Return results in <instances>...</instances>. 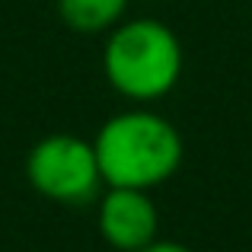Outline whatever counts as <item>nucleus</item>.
<instances>
[{
	"label": "nucleus",
	"mask_w": 252,
	"mask_h": 252,
	"mask_svg": "<svg viewBox=\"0 0 252 252\" xmlns=\"http://www.w3.org/2000/svg\"><path fill=\"white\" fill-rule=\"evenodd\" d=\"M160 211L141 189H109L99 198V233L118 252H137L157 240Z\"/></svg>",
	"instance_id": "20e7f679"
},
{
	"label": "nucleus",
	"mask_w": 252,
	"mask_h": 252,
	"mask_svg": "<svg viewBox=\"0 0 252 252\" xmlns=\"http://www.w3.org/2000/svg\"><path fill=\"white\" fill-rule=\"evenodd\" d=\"M29 185L58 204H86L99 198L102 172L93 141L74 134H48L26 157Z\"/></svg>",
	"instance_id": "7ed1b4c3"
},
{
	"label": "nucleus",
	"mask_w": 252,
	"mask_h": 252,
	"mask_svg": "<svg viewBox=\"0 0 252 252\" xmlns=\"http://www.w3.org/2000/svg\"><path fill=\"white\" fill-rule=\"evenodd\" d=\"M109 189H141L150 191L176 176L182 166V134L169 118L150 109H128L112 115L93 141Z\"/></svg>",
	"instance_id": "f257e3e1"
},
{
	"label": "nucleus",
	"mask_w": 252,
	"mask_h": 252,
	"mask_svg": "<svg viewBox=\"0 0 252 252\" xmlns=\"http://www.w3.org/2000/svg\"><path fill=\"white\" fill-rule=\"evenodd\" d=\"M131 0H58V13L74 32H105L122 23Z\"/></svg>",
	"instance_id": "39448f33"
},
{
	"label": "nucleus",
	"mask_w": 252,
	"mask_h": 252,
	"mask_svg": "<svg viewBox=\"0 0 252 252\" xmlns=\"http://www.w3.org/2000/svg\"><path fill=\"white\" fill-rule=\"evenodd\" d=\"M102 70L112 90L131 102H157L182 77V45L157 19H125L109 29Z\"/></svg>",
	"instance_id": "f03ea898"
},
{
	"label": "nucleus",
	"mask_w": 252,
	"mask_h": 252,
	"mask_svg": "<svg viewBox=\"0 0 252 252\" xmlns=\"http://www.w3.org/2000/svg\"><path fill=\"white\" fill-rule=\"evenodd\" d=\"M137 252H191V249L182 246V243H172V240H154L144 249H137Z\"/></svg>",
	"instance_id": "423d86ee"
}]
</instances>
